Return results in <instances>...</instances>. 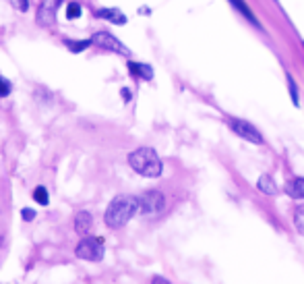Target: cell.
<instances>
[{
	"label": "cell",
	"instance_id": "2e32d148",
	"mask_svg": "<svg viewBox=\"0 0 304 284\" xmlns=\"http://www.w3.org/2000/svg\"><path fill=\"white\" fill-rule=\"evenodd\" d=\"M81 13H83V8H81L79 2H71L66 6V17L68 19H77V17H81Z\"/></svg>",
	"mask_w": 304,
	"mask_h": 284
},
{
	"label": "cell",
	"instance_id": "ac0fdd59",
	"mask_svg": "<svg viewBox=\"0 0 304 284\" xmlns=\"http://www.w3.org/2000/svg\"><path fill=\"white\" fill-rule=\"evenodd\" d=\"M232 2H234V6H238V8L242 10V13H244V15H247V17L251 19V21H254V15L251 13V10H249V6H247V4H244V2H242V0H232Z\"/></svg>",
	"mask_w": 304,
	"mask_h": 284
},
{
	"label": "cell",
	"instance_id": "3957f363",
	"mask_svg": "<svg viewBox=\"0 0 304 284\" xmlns=\"http://www.w3.org/2000/svg\"><path fill=\"white\" fill-rule=\"evenodd\" d=\"M75 253H77V257L87 259V262H100V259L103 257V241H101V236H87V239H83L77 245Z\"/></svg>",
	"mask_w": 304,
	"mask_h": 284
},
{
	"label": "cell",
	"instance_id": "277c9868",
	"mask_svg": "<svg viewBox=\"0 0 304 284\" xmlns=\"http://www.w3.org/2000/svg\"><path fill=\"white\" fill-rule=\"evenodd\" d=\"M166 208V197L159 191H147L143 195H139V212L143 216H157Z\"/></svg>",
	"mask_w": 304,
	"mask_h": 284
},
{
	"label": "cell",
	"instance_id": "e0dca14e",
	"mask_svg": "<svg viewBox=\"0 0 304 284\" xmlns=\"http://www.w3.org/2000/svg\"><path fill=\"white\" fill-rule=\"evenodd\" d=\"M288 83H290V93H292V100H294V104L298 106V85L292 75H288Z\"/></svg>",
	"mask_w": 304,
	"mask_h": 284
},
{
	"label": "cell",
	"instance_id": "30bf717a",
	"mask_svg": "<svg viewBox=\"0 0 304 284\" xmlns=\"http://www.w3.org/2000/svg\"><path fill=\"white\" fill-rule=\"evenodd\" d=\"M91 214L89 212H79L77 214V218H75V230L79 232V234H87L89 232V228H91Z\"/></svg>",
	"mask_w": 304,
	"mask_h": 284
},
{
	"label": "cell",
	"instance_id": "4fadbf2b",
	"mask_svg": "<svg viewBox=\"0 0 304 284\" xmlns=\"http://www.w3.org/2000/svg\"><path fill=\"white\" fill-rule=\"evenodd\" d=\"M64 44L68 46V50H71L73 54H79V52L87 50L89 46L93 44V40H83V42H73V40H64Z\"/></svg>",
	"mask_w": 304,
	"mask_h": 284
},
{
	"label": "cell",
	"instance_id": "ffe728a7",
	"mask_svg": "<svg viewBox=\"0 0 304 284\" xmlns=\"http://www.w3.org/2000/svg\"><path fill=\"white\" fill-rule=\"evenodd\" d=\"M21 216H23V220H33V218H36V212H33V210H29V208H25V210H23L21 212Z\"/></svg>",
	"mask_w": 304,
	"mask_h": 284
},
{
	"label": "cell",
	"instance_id": "52a82bcc",
	"mask_svg": "<svg viewBox=\"0 0 304 284\" xmlns=\"http://www.w3.org/2000/svg\"><path fill=\"white\" fill-rule=\"evenodd\" d=\"M62 0H42L38 8V23L40 25H52L56 21V10L60 6Z\"/></svg>",
	"mask_w": 304,
	"mask_h": 284
},
{
	"label": "cell",
	"instance_id": "9c48e42d",
	"mask_svg": "<svg viewBox=\"0 0 304 284\" xmlns=\"http://www.w3.org/2000/svg\"><path fill=\"white\" fill-rule=\"evenodd\" d=\"M286 193L290 197H294V199H304V179H302V176H296V179L288 181Z\"/></svg>",
	"mask_w": 304,
	"mask_h": 284
},
{
	"label": "cell",
	"instance_id": "8fae6325",
	"mask_svg": "<svg viewBox=\"0 0 304 284\" xmlns=\"http://www.w3.org/2000/svg\"><path fill=\"white\" fill-rule=\"evenodd\" d=\"M128 69L135 77H141V79H153V69L149 65H143V63H128Z\"/></svg>",
	"mask_w": 304,
	"mask_h": 284
},
{
	"label": "cell",
	"instance_id": "6da1fadb",
	"mask_svg": "<svg viewBox=\"0 0 304 284\" xmlns=\"http://www.w3.org/2000/svg\"><path fill=\"white\" fill-rule=\"evenodd\" d=\"M139 212V197L133 195H118L112 199V204L106 210V224L110 228H122Z\"/></svg>",
	"mask_w": 304,
	"mask_h": 284
},
{
	"label": "cell",
	"instance_id": "8992f818",
	"mask_svg": "<svg viewBox=\"0 0 304 284\" xmlns=\"http://www.w3.org/2000/svg\"><path fill=\"white\" fill-rule=\"evenodd\" d=\"M93 44L96 46H100V48H103V50H112V52H118V54H128V50L124 48V46L114 38V35H110V33H106V31H100V33H96L93 35Z\"/></svg>",
	"mask_w": 304,
	"mask_h": 284
},
{
	"label": "cell",
	"instance_id": "9a60e30c",
	"mask_svg": "<svg viewBox=\"0 0 304 284\" xmlns=\"http://www.w3.org/2000/svg\"><path fill=\"white\" fill-rule=\"evenodd\" d=\"M294 224H296V230L304 234V206L294 212Z\"/></svg>",
	"mask_w": 304,
	"mask_h": 284
},
{
	"label": "cell",
	"instance_id": "44dd1931",
	"mask_svg": "<svg viewBox=\"0 0 304 284\" xmlns=\"http://www.w3.org/2000/svg\"><path fill=\"white\" fill-rule=\"evenodd\" d=\"M13 4L21 10V13H23V10H27V4H29V0H13Z\"/></svg>",
	"mask_w": 304,
	"mask_h": 284
},
{
	"label": "cell",
	"instance_id": "5bb4252c",
	"mask_svg": "<svg viewBox=\"0 0 304 284\" xmlns=\"http://www.w3.org/2000/svg\"><path fill=\"white\" fill-rule=\"evenodd\" d=\"M33 199L38 201L40 206H46L50 201V195H48V191H46V187H38L36 191H33Z\"/></svg>",
	"mask_w": 304,
	"mask_h": 284
},
{
	"label": "cell",
	"instance_id": "ba28073f",
	"mask_svg": "<svg viewBox=\"0 0 304 284\" xmlns=\"http://www.w3.org/2000/svg\"><path fill=\"white\" fill-rule=\"evenodd\" d=\"M96 17L108 19L110 23H116V25H124L126 23V17L120 13L118 8H100V10H96Z\"/></svg>",
	"mask_w": 304,
	"mask_h": 284
},
{
	"label": "cell",
	"instance_id": "5b68a950",
	"mask_svg": "<svg viewBox=\"0 0 304 284\" xmlns=\"http://www.w3.org/2000/svg\"><path fill=\"white\" fill-rule=\"evenodd\" d=\"M232 125V129L236 131L242 139H247V141H253V143H263V135L256 131V129L251 125V123H247V121H240V118H234V121L230 123Z\"/></svg>",
	"mask_w": 304,
	"mask_h": 284
},
{
	"label": "cell",
	"instance_id": "d6986e66",
	"mask_svg": "<svg viewBox=\"0 0 304 284\" xmlns=\"http://www.w3.org/2000/svg\"><path fill=\"white\" fill-rule=\"evenodd\" d=\"M8 93H10V83L4 77H0V98H6Z\"/></svg>",
	"mask_w": 304,
	"mask_h": 284
},
{
	"label": "cell",
	"instance_id": "7a4b0ae2",
	"mask_svg": "<svg viewBox=\"0 0 304 284\" xmlns=\"http://www.w3.org/2000/svg\"><path fill=\"white\" fill-rule=\"evenodd\" d=\"M128 164L135 172L147 179H155L161 174V160L151 147H139L128 156Z\"/></svg>",
	"mask_w": 304,
	"mask_h": 284
},
{
	"label": "cell",
	"instance_id": "7c38bea8",
	"mask_svg": "<svg viewBox=\"0 0 304 284\" xmlns=\"http://www.w3.org/2000/svg\"><path fill=\"white\" fill-rule=\"evenodd\" d=\"M256 187H259V191L265 193V195H277V187H275V181L271 179L269 174H263L259 183H256Z\"/></svg>",
	"mask_w": 304,
	"mask_h": 284
}]
</instances>
